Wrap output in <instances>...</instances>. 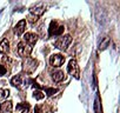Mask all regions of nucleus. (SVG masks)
I'll use <instances>...</instances> for the list:
<instances>
[{"mask_svg": "<svg viewBox=\"0 0 120 113\" xmlns=\"http://www.w3.org/2000/svg\"><path fill=\"white\" fill-rule=\"evenodd\" d=\"M31 83V79L26 75H22V74H18L15 77H13L11 79V84L14 86V87H18L20 90H24L28 86V84Z\"/></svg>", "mask_w": 120, "mask_h": 113, "instance_id": "obj_1", "label": "nucleus"}, {"mask_svg": "<svg viewBox=\"0 0 120 113\" xmlns=\"http://www.w3.org/2000/svg\"><path fill=\"white\" fill-rule=\"evenodd\" d=\"M71 42H72V38H71V35L67 34L61 38H58V40L54 42V46L59 49H66Z\"/></svg>", "mask_w": 120, "mask_h": 113, "instance_id": "obj_2", "label": "nucleus"}, {"mask_svg": "<svg viewBox=\"0 0 120 113\" xmlns=\"http://www.w3.org/2000/svg\"><path fill=\"white\" fill-rule=\"evenodd\" d=\"M32 52V46L26 44L25 41H21L18 44V54L22 58H28V55Z\"/></svg>", "mask_w": 120, "mask_h": 113, "instance_id": "obj_3", "label": "nucleus"}, {"mask_svg": "<svg viewBox=\"0 0 120 113\" xmlns=\"http://www.w3.org/2000/svg\"><path fill=\"white\" fill-rule=\"evenodd\" d=\"M64 63H65V58L61 54H53L49 58V64L53 67H60Z\"/></svg>", "mask_w": 120, "mask_h": 113, "instance_id": "obj_4", "label": "nucleus"}, {"mask_svg": "<svg viewBox=\"0 0 120 113\" xmlns=\"http://www.w3.org/2000/svg\"><path fill=\"white\" fill-rule=\"evenodd\" d=\"M24 71L25 72H33L37 68V61L32 58H26V60L24 61Z\"/></svg>", "mask_w": 120, "mask_h": 113, "instance_id": "obj_5", "label": "nucleus"}, {"mask_svg": "<svg viewBox=\"0 0 120 113\" xmlns=\"http://www.w3.org/2000/svg\"><path fill=\"white\" fill-rule=\"evenodd\" d=\"M64 32V26H58L55 21H52L49 25V35H60Z\"/></svg>", "mask_w": 120, "mask_h": 113, "instance_id": "obj_6", "label": "nucleus"}, {"mask_svg": "<svg viewBox=\"0 0 120 113\" xmlns=\"http://www.w3.org/2000/svg\"><path fill=\"white\" fill-rule=\"evenodd\" d=\"M67 70H68V73L70 74L74 75L75 78H79V68H78V64H77L75 60H73V59L70 60Z\"/></svg>", "mask_w": 120, "mask_h": 113, "instance_id": "obj_7", "label": "nucleus"}, {"mask_svg": "<svg viewBox=\"0 0 120 113\" xmlns=\"http://www.w3.org/2000/svg\"><path fill=\"white\" fill-rule=\"evenodd\" d=\"M13 105L11 101H4L0 105V113H12Z\"/></svg>", "mask_w": 120, "mask_h": 113, "instance_id": "obj_8", "label": "nucleus"}, {"mask_svg": "<svg viewBox=\"0 0 120 113\" xmlns=\"http://www.w3.org/2000/svg\"><path fill=\"white\" fill-rule=\"evenodd\" d=\"M24 39H25V42L26 44H28V45L32 46L33 44H35L38 41V35L34 34V33H26L24 35Z\"/></svg>", "mask_w": 120, "mask_h": 113, "instance_id": "obj_9", "label": "nucleus"}, {"mask_svg": "<svg viewBox=\"0 0 120 113\" xmlns=\"http://www.w3.org/2000/svg\"><path fill=\"white\" fill-rule=\"evenodd\" d=\"M25 28H26V20H20L17 24V26L14 28V32H15L17 35H21L25 32Z\"/></svg>", "mask_w": 120, "mask_h": 113, "instance_id": "obj_10", "label": "nucleus"}, {"mask_svg": "<svg viewBox=\"0 0 120 113\" xmlns=\"http://www.w3.org/2000/svg\"><path fill=\"white\" fill-rule=\"evenodd\" d=\"M64 78H65V74H64L63 71H55V72L52 73V79L55 83H60L61 80H64Z\"/></svg>", "mask_w": 120, "mask_h": 113, "instance_id": "obj_11", "label": "nucleus"}, {"mask_svg": "<svg viewBox=\"0 0 120 113\" xmlns=\"http://www.w3.org/2000/svg\"><path fill=\"white\" fill-rule=\"evenodd\" d=\"M10 49V42L7 39H4L0 42V53H7Z\"/></svg>", "mask_w": 120, "mask_h": 113, "instance_id": "obj_12", "label": "nucleus"}, {"mask_svg": "<svg viewBox=\"0 0 120 113\" xmlns=\"http://www.w3.org/2000/svg\"><path fill=\"white\" fill-rule=\"evenodd\" d=\"M44 12H45V8H44V7H33V8L31 10V14H33V15H35V17L41 15Z\"/></svg>", "mask_w": 120, "mask_h": 113, "instance_id": "obj_13", "label": "nucleus"}, {"mask_svg": "<svg viewBox=\"0 0 120 113\" xmlns=\"http://www.w3.org/2000/svg\"><path fill=\"white\" fill-rule=\"evenodd\" d=\"M10 95V91L8 90H4V88H0V101H4L8 98Z\"/></svg>", "mask_w": 120, "mask_h": 113, "instance_id": "obj_14", "label": "nucleus"}, {"mask_svg": "<svg viewBox=\"0 0 120 113\" xmlns=\"http://www.w3.org/2000/svg\"><path fill=\"white\" fill-rule=\"evenodd\" d=\"M33 98L37 99V100H41V99L45 98V94L42 93V91H34V93H33Z\"/></svg>", "mask_w": 120, "mask_h": 113, "instance_id": "obj_15", "label": "nucleus"}, {"mask_svg": "<svg viewBox=\"0 0 120 113\" xmlns=\"http://www.w3.org/2000/svg\"><path fill=\"white\" fill-rule=\"evenodd\" d=\"M31 107H30V104L28 102H22V104H20V105H18L17 106V111H26V109H30Z\"/></svg>", "mask_w": 120, "mask_h": 113, "instance_id": "obj_16", "label": "nucleus"}, {"mask_svg": "<svg viewBox=\"0 0 120 113\" xmlns=\"http://www.w3.org/2000/svg\"><path fill=\"white\" fill-rule=\"evenodd\" d=\"M45 91H46V94H47V95H49V97H51V95H53V94H55V93L58 92V90H56V88H49V87H46V88H45Z\"/></svg>", "mask_w": 120, "mask_h": 113, "instance_id": "obj_17", "label": "nucleus"}, {"mask_svg": "<svg viewBox=\"0 0 120 113\" xmlns=\"http://www.w3.org/2000/svg\"><path fill=\"white\" fill-rule=\"evenodd\" d=\"M37 20H38V17H35V15H33V14H30V15H28V21H30L31 24L37 23Z\"/></svg>", "mask_w": 120, "mask_h": 113, "instance_id": "obj_18", "label": "nucleus"}, {"mask_svg": "<svg viewBox=\"0 0 120 113\" xmlns=\"http://www.w3.org/2000/svg\"><path fill=\"white\" fill-rule=\"evenodd\" d=\"M6 72H7L6 67H5L4 65H0V77H1V75H5Z\"/></svg>", "mask_w": 120, "mask_h": 113, "instance_id": "obj_19", "label": "nucleus"}]
</instances>
